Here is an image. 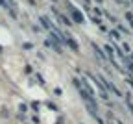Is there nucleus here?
<instances>
[{"label":"nucleus","instance_id":"nucleus-1","mask_svg":"<svg viewBox=\"0 0 133 124\" xmlns=\"http://www.w3.org/2000/svg\"><path fill=\"white\" fill-rule=\"evenodd\" d=\"M0 52H2V46H0Z\"/></svg>","mask_w":133,"mask_h":124}]
</instances>
